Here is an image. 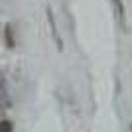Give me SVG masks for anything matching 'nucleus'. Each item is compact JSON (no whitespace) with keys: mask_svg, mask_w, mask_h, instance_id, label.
<instances>
[{"mask_svg":"<svg viewBox=\"0 0 132 132\" xmlns=\"http://www.w3.org/2000/svg\"><path fill=\"white\" fill-rule=\"evenodd\" d=\"M47 20H50V24H51V34H53V39H55V44H57V50H63V42H61V38H59V32H57V26H55L53 14H51L50 8H47Z\"/></svg>","mask_w":132,"mask_h":132,"instance_id":"obj_1","label":"nucleus"},{"mask_svg":"<svg viewBox=\"0 0 132 132\" xmlns=\"http://www.w3.org/2000/svg\"><path fill=\"white\" fill-rule=\"evenodd\" d=\"M114 2V8H116V18L118 22L124 24V6H122V0H112Z\"/></svg>","mask_w":132,"mask_h":132,"instance_id":"obj_2","label":"nucleus"},{"mask_svg":"<svg viewBox=\"0 0 132 132\" xmlns=\"http://www.w3.org/2000/svg\"><path fill=\"white\" fill-rule=\"evenodd\" d=\"M0 132H14V124L10 120H0Z\"/></svg>","mask_w":132,"mask_h":132,"instance_id":"obj_3","label":"nucleus"}]
</instances>
